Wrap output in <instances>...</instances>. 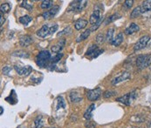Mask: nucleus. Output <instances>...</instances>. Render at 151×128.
I'll return each instance as SVG.
<instances>
[{"label":"nucleus","instance_id":"2eb2a0df","mask_svg":"<svg viewBox=\"0 0 151 128\" xmlns=\"http://www.w3.org/2000/svg\"><path fill=\"white\" fill-rule=\"evenodd\" d=\"M100 19H101V16H100V10H98V9H95L94 11H93V12L92 13V15L90 16V24H92L93 25L94 24H96L97 22L100 20Z\"/></svg>","mask_w":151,"mask_h":128},{"label":"nucleus","instance_id":"a19ab883","mask_svg":"<svg viewBox=\"0 0 151 128\" xmlns=\"http://www.w3.org/2000/svg\"><path fill=\"white\" fill-rule=\"evenodd\" d=\"M18 128H23V127H18Z\"/></svg>","mask_w":151,"mask_h":128},{"label":"nucleus","instance_id":"4468645a","mask_svg":"<svg viewBox=\"0 0 151 128\" xmlns=\"http://www.w3.org/2000/svg\"><path fill=\"white\" fill-rule=\"evenodd\" d=\"M69 97H70L71 101L73 102V103H78V102H81L82 100V96L76 91L71 92Z\"/></svg>","mask_w":151,"mask_h":128},{"label":"nucleus","instance_id":"f257e3e1","mask_svg":"<svg viewBox=\"0 0 151 128\" xmlns=\"http://www.w3.org/2000/svg\"><path fill=\"white\" fill-rule=\"evenodd\" d=\"M51 60H52V56H51V53L48 51H40L39 54L36 56V59H35L36 64L41 68L48 67Z\"/></svg>","mask_w":151,"mask_h":128},{"label":"nucleus","instance_id":"ddd939ff","mask_svg":"<svg viewBox=\"0 0 151 128\" xmlns=\"http://www.w3.org/2000/svg\"><path fill=\"white\" fill-rule=\"evenodd\" d=\"M65 39H61L60 40L57 44H55L54 45L52 46V52H56V53H59L65 46Z\"/></svg>","mask_w":151,"mask_h":128},{"label":"nucleus","instance_id":"aec40b11","mask_svg":"<svg viewBox=\"0 0 151 128\" xmlns=\"http://www.w3.org/2000/svg\"><path fill=\"white\" fill-rule=\"evenodd\" d=\"M90 33H91V30L90 29H87L85 31H83L78 38H77V39H76V42L80 43L81 42V41H83V40H85L88 37H89V35H90Z\"/></svg>","mask_w":151,"mask_h":128},{"label":"nucleus","instance_id":"72a5a7b5","mask_svg":"<svg viewBox=\"0 0 151 128\" xmlns=\"http://www.w3.org/2000/svg\"><path fill=\"white\" fill-rule=\"evenodd\" d=\"M62 57H63V54H62V53H57L54 57H52V58L51 62H52L53 64H55L57 62H59V61L61 59V58H62Z\"/></svg>","mask_w":151,"mask_h":128},{"label":"nucleus","instance_id":"6ab92c4d","mask_svg":"<svg viewBox=\"0 0 151 128\" xmlns=\"http://www.w3.org/2000/svg\"><path fill=\"white\" fill-rule=\"evenodd\" d=\"M95 109V105L94 104H91L88 108L86 110L85 113H84V118L86 119V120H89L92 118V112Z\"/></svg>","mask_w":151,"mask_h":128},{"label":"nucleus","instance_id":"5701e85b","mask_svg":"<svg viewBox=\"0 0 151 128\" xmlns=\"http://www.w3.org/2000/svg\"><path fill=\"white\" fill-rule=\"evenodd\" d=\"M98 49H99V48H98V46H97L96 44H92V45H90L89 48H88L87 51H86V56H88V57H90V58H92V56L95 53V51H96Z\"/></svg>","mask_w":151,"mask_h":128},{"label":"nucleus","instance_id":"f3484780","mask_svg":"<svg viewBox=\"0 0 151 128\" xmlns=\"http://www.w3.org/2000/svg\"><path fill=\"white\" fill-rule=\"evenodd\" d=\"M122 41H123V33L122 32H120V33L117 34V36L113 39V41L110 43V44L112 45L117 47V46L121 45V44L122 43Z\"/></svg>","mask_w":151,"mask_h":128},{"label":"nucleus","instance_id":"a211bd4d","mask_svg":"<svg viewBox=\"0 0 151 128\" xmlns=\"http://www.w3.org/2000/svg\"><path fill=\"white\" fill-rule=\"evenodd\" d=\"M142 13H143V11H142V10L141 5H140V6H137V7H135V8L132 11V12H131V14H130V18H131V19H135V18L141 16Z\"/></svg>","mask_w":151,"mask_h":128},{"label":"nucleus","instance_id":"c9c22d12","mask_svg":"<svg viewBox=\"0 0 151 128\" xmlns=\"http://www.w3.org/2000/svg\"><path fill=\"white\" fill-rule=\"evenodd\" d=\"M105 39H106V37H105L104 34H102V33H99V34L96 36V39H95L96 42L98 43V44H102V43L105 41Z\"/></svg>","mask_w":151,"mask_h":128},{"label":"nucleus","instance_id":"f704fd0d","mask_svg":"<svg viewBox=\"0 0 151 128\" xmlns=\"http://www.w3.org/2000/svg\"><path fill=\"white\" fill-rule=\"evenodd\" d=\"M103 20H104V18H102V17H101V18L100 19V20H99V21L97 22L96 24H93V26L90 28L91 31H96V30H97V29H98V28L101 26V23H102V21H103Z\"/></svg>","mask_w":151,"mask_h":128},{"label":"nucleus","instance_id":"4c0bfd02","mask_svg":"<svg viewBox=\"0 0 151 128\" xmlns=\"http://www.w3.org/2000/svg\"><path fill=\"white\" fill-rule=\"evenodd\" d=\"M12 70V68L11 67H9V66H5V67H4L3 68V73H4V74H8L9 72H10V71Z\"/></svg>","mask_w":151,"mask_h":128},{"label":"nucleus","instance_id":"7ed1b4c3","mask_svg":"<svg viewBox=\"0 0 151 128\" xmlns=\"http://www.w3.org/2000/svg\"><path fill=\"white\" fill-rule=\"evenodd\" d=\"M151 64V54H141L136 58V66L140 70L147 68Z\"/></svg>","mask_w":151,"mask_h":128},{"label":"nucleus","instance_id":"20e7f679","mask_svg":"<svg viewBox=\"0 0 151 128\" xmlns=\"http://www.w3.org/2000/svg\"><path fill=\"white\" fill-rule=\"evenodd\" d=\"M87 4H88L87 1H82V0L73 1L69 4V7H68L67 11H81L86 8Z\"/></svg>","mask_w":151,"mask_h":128},{"label":"nucleus","instance_id":"b1692460","mask_svg":"<svg viewBox=\"0 0 151 128\" xmlns=\"http://www.w3.org/2000/svg\"><path fill=\"white\" fill-rule=\"evenodd\" d=\"M34 126L35 128H42L44 127V122H43V117L41 115L38 116L35 120H34Z\"/></svg>","mask_w":151,"mask_h":128},{"label":"nucleus","instance_id":"a878e982","mask_svg":"<svg viewBox=\"0 0 151 128\" xmlns=\"http://www.w3.org/2000/svg\"><path fill=\"white\" fill-rule=\"evenodd\" d=\"M11 8H12V6H11V4L9 3H4V4H1V7H0L1 13H7V12H9L11 11Z\"/></svg>","mask_w":151,"mask_h":128},{"label":"nucleus","instance_id":"58836bf2","mask_svg":"<svg viewBox=\"0 0 151 128\" xmlns=\"http://www.w3.org/2000/svg\"><path fill=\"white\" fill-rule=\"evenodd\" d=\"M4 16H3V13H1V20H0L1 27H2V25H3V24H4Z\"/></svg>","mask_w":151,"mask_h":128},{"label":"nucleus","instance_id":"423d86ee","mask_svg":"<svg viewBox=\"0 0 151 128\" xmlns=\"http://www.w3.org/2000/svg\"><path fill=\"white\" fill-rule=\"evenodd\" d=\"M101 95V89L100 87H97L95 89L88 90L86 92V97L90 101H95L97 100Z\"/></svg>","mask_w":151,"mask_h":128},{"label":"nucleus","instance_id":"9b49d317","mask_svg":"<svg viewBox=\"0 0 151 128\" xmlns=\"http://www.w3.org/2000/svg\"><path fill=\"white\" fill-rule=\"evenodd\" d=\"M139 30H140V27L138 26V24H136L135 23H132V24H130V25L128 28H126V30L124 31V33L126 35H132V34L139 31Z\"/></svg>","mask_w":151,"mask_h":128},{"label":"nucleus","instance_id":"e433bc0d","mask_svg":"<svg viewBox=\"0 0 151 128\" xmlns=\"http://www.w3.org/2000/svg\"><path fill=\"white\" fill-rule=\"evenodd\" d=\"M133 4H134V1H133V0H127V1H125V2H124V4H123V7H124L126 10H129L130 8L132 7Z\"/></svg>","mask_w":151,"mask_h":128},{"label":"nucleus","instance_id":"2f4dec72","mask_svg":"<svg viewBox=\"0 0 151 128\" xmlns=\"http://www.w3.org/2000/svg\"><path fill=\"white\" fill-rule=\"evenodd\" d=\"M115 94H116V92H115V91L108 90V91L104 92V93H103V98H104V99H109V98L114 96Z\"/></svg>","mask_w":151,"mask_h":128},{"label":"nucleus","instance_id":"6e6552de","mask_svg":"<svg viewBox=\"0 0 151 128\" xmlns=\"http://www.w3.org/2000/svg\"><path fill=\"white\" fill-rule=\"evenodd\" d=\"M130 78H131L130 72H123L120 76L114 78V79L112 80L111 84L113 85H118L119 83H122V82H124V81L129 80V79H130Z\"/></svg>","mask_w":151,"mask_h":128},{"label":"nucleus","instance_id":"c85d7f7f","mask_svg":"<svg viewBox=\"0 0 151 128\" xmlns=\"http://www.w3.org/2000/svg\"><path fill=\"white\" fill-rule=\"evenodd\" d=\"M52 4H53V1H51V0H45L42 1L41 3V8L43 10H46V9H49L52 6Z\"/></svg>","mask_w":151,"mask_h":128},{"label":"nucleus","instance_id":"473e14b6","mask_svg":"<svg viewBox=\"0 0 151 128\" xmlns=\"http://www.w3.org/2000/svg\"><path fill=\"white\" fill-rule=\"evenodd\" d=\"M72 32V29H71V27L70 26H67L66 28H65L63 31H60V32H58V34H57V36L58 37H61V36H63V35H67V34H70Z\"/></svg>","mask_w":151,"mask_h":128},{"label":"nucleus","instance_id":"39448f33","mask_svg":"<svg viewBox=\"0 0 151 128\" xmlns=\"http://www.w3.org/2000/svg\"><path fill=\"white\" fill-rule=\"evenodd\" d=\"M135 93H136V92L135 91H133V92H131L129 93L125 94L124 96H122L120 98H117L116 99V101L121 102V103H122V104H124L126 106H129L130 104H131V101L134 100L136 98V94Z\"/></svg>","mask_w":151,"mask_h":128},{"label":"nucleus","instance_id":"79ce46f5","mask_svg":"<svg viewBox=\"0 0 151 128\" xmlns=\"http://www.w3.org/2000/svg\"><path fill=\"white\" fill-rule=\"evenodd\" d=\"M150 45H151V44H150Z\"/></svg>","mask_w":151,"mask_h":128},{"label":"nucleus","instance_id":"ea45409f","mask_svg":"<svg viewBox=\"0 0 151 128\" xmlns=\"http://www.w3.org/2000/svg\"><path fill=\"white\" fill-rule=\"evenodd\" d=\"M3 112H4V109H3V107H0V114H1V115L3 114Z\"/></svg>","mask_w":151,"mask_h":128},{"label":"nucleus","instance_id":"393cba45","mask_svg":"<svg viewBox=\"0 0 151 128\" xmlns=\"http://www.w3.org/2000/svg\"><path fill=\"white\" fill-rule=\"evenodd\" d=\"M114 27L109 28L108 30V31H107V36H106V39L109 43L112 42L113 39H114V38H113L114 37Z\"/></svg>","mask_w":151,"mask_h":128},{"label":"nucleus","instance_id":"f8f14e48","mask_svg":"<svg viewBox=\"0 0 151 128\" xmlns=\"http://www.w3.org/2000/svg\"><path fill=\"white\" fill-rule=\"evenodd\" d=\"M32 43V38L29 35H24V36H22L20 37V39H19V44L23 46V47H26V46H29Z\"/></svg>","mask_w":151,"mask_h":128},{"label":"nucleus","instance_id":"412c9836","mask_svg":"<svg viewBox=\"0 0 151 128\" xmlns=\"http://www.w3.org/2000/svg\"><path fill=\"white\" fill-rule=\"evenodd\" d=\"M142 10L144 12H147V11H151V0H147V1H143L142 3Z\"/></svg>","mask_w":151,"mask_h":128},{"label":"nucleus","instance_id":"4be33fe9","mask_svg":"<svg viewBox=\"0 0 151 128\" xmlns=\"http://www.w3.org/2000/svg\"><path fill=\"white\" fill-rule=\"evenodd\" d=\"M60 109H63L65 110V103L63 97L61 96H59L57 98V107H56V110L59 111Z\"/></svg>","mask_w":151,"mask_h":128},{"label":"nucleus","instance_id":"f03ea898","mask_svg":"<svg viewBox=\"0 0 151 128\" xmlns=\"http://www.w3.org/2000/svg\"><path fill=\"white\" fill-rule=\"evenodd\" d=\"M58 28L59 26L57 24H52L51 25H49L48 24H45L37 31V35L40 38H45L51 34H53L58 30Z\"/></svg>","mask_w":151,"mask_h":128},{"label":"nucleus","instance_id":"1a4fd4ad","mask_svg":"<svg viewBox=\"0 0 151 128\" xmlns=\"http://www.w3.org/2000/svg\"><path fill=\"white\" fill-rule=\"evenodd\" d=\"M14 69L16 70V72L19 73V75L20 76H28L31 74L32 68L30 65H24V66H19V65H15Z\"/></svg>","mask_w":151,"mask_h":128},{"label":"nucleus","instance_id":"7c9ffc66","mask_svg":"<svg viewBox=\"0 0 151 128\" xmlns=\"http://www.w3.org/2000/svg\"><path fill=\"white\" fill-rule=\"evenodd\" d=\"M13 56H17V57H22V58H29V54L26 53L25 51H14L12 53Z\"/></svg>","mask_w":151,"mask_h":128},{"label":"nucleus","instance_id":"bb28decb","mask_svg":"<svg viewBox=\"0 0 151 128\" xmlns=\"http://www.w3.org/2000/svg\"><path fill=\"white\" fill-rule=\"evenodd\" d=\"M32 20V18L28 16V15H25V16H23L21 18H19V22L24 25H27Z\"/></svg>","mask_w":151,"mask_h":128},{"label":"nucleus","instance_id":"9d476101","mask_svg":"<svg viewBox=\"0 0 151 128\" xmlns=\"http://www.w3.org/2000/svg\"><path fill=\"white\" fill-rule=\"evenodd\" d=\"M59 11H60V6L59 5H54V6H52V8L50 9V11H47L42 13L41 16L43 17L45 19H49L51 18H53L58 13Z\"/></svg>","mask_w":151,"mask_h":128},{"label":"nucleus","instance_id":"dca6fc26","mask_svg":"<svg viewBox=\"0 0 151 128\" xmlns=\"http://www.w3.org/2000/svg\"><path fill=\"white\" fill-rule=\"evenodd\" d=\"M87 24H88L87 20L83 19H78L77 21H75V23H74V27H75L76 30L80 31V30L84 29L86 25H87Z\"/></svg>","mask_w":151,"mask_h":128},{"label":"nucleus","instance_id":"0eeeda50","mask_svg":"<svg viewBox=\"0 0 151 128\" xmlns=\"http://www.w3.org/2000/svg\"><path fill=\"white\" fill-rule=\"evenodd\" d=\"M150 36H148V35L142 36V37L138 40V42L134 45V51H140V50L145 48L146 45H147V44H148V42L150 41Z\"/></svg>","mask_w":151,"mask_h":128},{"label":"nucleus","instance_id":"c756f323","mask_svg":"<svg viewBox=\"0 0 151 128\" xmlns=\"http://www.w3.org/2000/svg\"><path fill=\"white\" fill-rule=\"evenodd\" d=\"M120 18V15L119 14H117V13H115V14H113V15H111L110 17H108V19H106V21L104 22V24H110L111 22L114 21L115 19H119Z\"/></svg>","mask_w":151,"mask_h":128},{"label":"nucleus","instance_id":"cd10ccee","mask_svg":"<svg viewBox=\"0 0 151 128\" xmlns=\"http://www.w3.org/2000/svg\"><path fill=\"white\" fill-rule=\"evenodd\" d=\"M20 6L23 7V8H24V9H26V10H27V11H32V9H33V5H32V4L29 3L28 1H23V2H21Z\"/></svg>","mask_w":151,"mask_h":128}]
</instances>
